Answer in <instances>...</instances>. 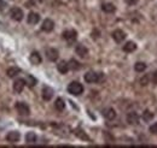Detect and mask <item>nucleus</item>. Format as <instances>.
<instances>
[{
    "label": "nucleus",
    "mask_w": 157,
    "mask_h": 148,
    "mask_svg": "<svg viewBox=\"0 0 157 148\" xmlns=\"http://www.w3.org/2000/svg\"><path fill=\"white\" fill-rule=\"evenodd\" d=\"M68 92L70 93L71 95H75V96H78L83 93V86L80 83V82H71L69 86H68Z\"/></svg>",
    "instance_id": "nucleus-1"
},
{
    "label": "nucleus",
    "mask_w": 157,
    "mask_h": 148,
    "mask_svg": "<svg viewBox=\"0 0 157 148\" xmlns=\"http://www.w3.org/2000/svg\"><path fill=\"white\" fill-rule=\"evenodd\" d=\"M100 77H101V74H97L94 71H88L86 72V75L83 76L85 81L87 83H96V82H99L100 81Z\"/></svg>",
    "instance_id": "nucleus-2"
},
{
    "label": "nucleus",
    "mask_w": 157,
    "mask_h": 148,
    "mask_svg": "<svg viewBox=\"0 0 157 148\" xmlns=\"http://www.w3.org/2000/svg\"><path fill=\"white\" fill-rule=\"evenodd\" d=\"M10 16L13 20L21 22L24 17V13H23V10L20 9V7H12L11 11H10Z\"/></svg>",
    "instance_id": "nucleus-3"
},
{
    "label": "nucleus",
    "mask_w": 157,
    "mask_h": 148,
    "mask_svg": "<svg viewBox=\"0 0 157 148\" xmlns=\"http://www.w3.org/2000/svg\"><path fill=\"white\" fill-rule=\"evenodd\" d=\"M16 110L21 116H28L30 113V109L25 102H16Z\"/></svg>",
    "instance_id": "nucleus-4"
},
{
    "label": "nucleus",
    "mask_w": 157,
    "mask_h": 148,
    "mask_svg": "<svg viewBox=\"0 0 157 148\" xmlns=\"http://www.w3.org/2000/svg\"><path fill=\"white\" fill-rule=\"evenodd\" d=\"M55 28V22L52 19L46 18L42 22V25H41V30L45 31V33H51Z\"/></svg>",
    "instance_id": "nucleus-5"
},
{
    "label": "nucleus",
    "mask_w": 157,
    "mask_h": 148,
    "mask_svg": "<svg viewBox=\"0 0 157 148\" xmlns=\"http://www.w3.org/2000/svg\"><path fill=\"white\" fill-rule=\"evenodd\" d=\"M53 89L51 88V87H48V86H45L44 88H42V92H41V96H42V99L45 100V101H50L52 98H53Z\"/></svg>",
    "instance_id": "nucleus-6"
},
{
    "label": "nucleus",
    "mask_w": 157,
    "mask_h": 148,
    "mask_svg": "<svg viewBox=\"0 0 157 148\" xmlns=\"http://www.w3.org/2000/svg\"><path fill=\"white\" fill-rule=\"evenodd\" d=\"M76 37H78V33L74 29H69V30H65L63 33V39L67 40L68 42H74L76 40Z\"/></svg>",
    "instance_id": "nucleus-7"
},
{
    "label": "nucleus",
    "mask_w": 157,
    "mask_h": 148,
    "mask_svg": "<svg viewBox=\"0 0 157 148\" xmlns=\"http://www.w3.org/2000/svg\"><path fill=\"white\" fill-rule=\"evenodd\" d=\"M45 53H46V58H47L50 61H56L59 57V52L56 48H52V47H51V48H47Z\"/></svg>",
    "instance_id": "nucleus-8"
},
{
    "label": "nucleus",
    "mask_w": 157,
    "mask_h": 148,
    "mask_svg": "<svg viewBox=\"0 0 157 148\" xmlns=\"http://www.w3.org/2000/svg\"><path fill=\"white\" fill-rule=\"evenodd\" d=\"M20 139H21V135L18 131H10V132H7V135H6V141H7V142H11V143L18 142Z\"/></svg>",
    "instance_id": "nucleus-9"
},
{
    "label": "nucleus",
    "mask_w": 157,
    "mask_h": 148,
    "mask_svg": "<svg viewBox=\"0 0 157 148\" xmlns=\"http://www.w3.org/2000/svg\"><path fill=\"white\" fill-rule=\"evenodd\" d=\"M111 36H113V39H114L115 42L120 43V42H122V41L126 39V33H124L123 30H121V29H116V30L113 33Z\"/></svg>",
    "instance_id": "nucleus-10"
},
{
    "label": "nucleus",
    "mask_w": 157,
    "mask_h": 148,
    "mask_svg": "<svg viewBox=\"0 0 157 148\" xmlns=\"http://www.w3.org/2000/svg\"><path fill=\"white\" fill-rule=\"evenodd\" d=\"M103 117L105 119H108V120H114L116 118V111L114 109H111V107H108V109H105L103 111Z\"/></svg>",
    "instance_id": "nucleus-11"
},
{
    "label": "nucleus",
    "mask_w": 157,
    "mask_h": 148,
    "mask_svg": "<svg viewBox=\"0 0 157 148\" xmlns=\"http://www.w3.org/2000/svg\"><path fill=\"white\" fill-rule=\"evenodd\" d=\"M127 123L131 125H137L139 123V116L136 112H129L127 114Z\"/></svg>",
    "instance_id": "nucleus-12"
},
{
    "label": "nucleus",
    "mask_w": 157,
    "mask_h": 148,
    "mask_svg": "<svg viewBox=\"0 0 157 148\" xmlns=\"http://www.w3.org/2000/svg\"><path fill=\"white\" fill-rule=\"evenodd\" d=\"M29 60H30V63H32L33 65H39V64H41V61H42V58H41L39 52L35 51V52H32V53H30Z\"/></svg>",
    "instance_id": "nucleus-13"
},
{
    "label": "nucleus",
    "mask_w": 157,
    "mask_h": 148,
    "mask_svg": "<svg viewBox=\"0 0 157 148\" xmlns=\"http://www.w3.org/2000/svg\"><path fill=\"white\" fill-rule=\"evenodd\" d=\"M24 87H25V81L22 80V78L16 80L15 83H13V91L16 93H22L23 89H24Z\"/></svg>",
    "instance_id": "nucleus-14"
},
{
    "label": "nucleus",
    "mask_w": 157,
    "mask_h": 148,
    "mask_svg": "<svg viewBox=\"0 0 157 148\" xmlns=\"http://www.w3.org/2000/svg\"><path fill=\"white\" fill-rule=\"evenodd\" d=\"M75 52H76V54H78V57H81V58H86L87 54H88V50H87V47L83 46V45H78L76 48H75Z\"/></svg>",
    "instance_id": "nucleus-15"
},
{
    "label": "nucleus",
    "mask_w": 157,
    "mask_h": 148,
    "mask_svg": "<svg viewBox=\"0 0 157 148\" xmlns=\"http://www.w3.org/2000/svg\"><path fill=\"white\" fill-rule=\"evenodd\" d=\"M27 20H28V23L29 24H38L40 22V15L39 13H36V12H30L29 15H28V17H27Z\"/></svg>",
    "instance_id": "nucleus-16"
},
{
    "label": "nucleus",
    "mask_w": 157,
    "mask_h": 148,
    "mask_svg": "<svg viewBox=\"0 0 157 148\" xmlns=\"http://www.w3.org/2000/svg\"><path fill=\"white\" fill-rule=\"evenodd\" d=\"M136 50H137V45H136V42H133V41H128V42H126L124 46H123V51L127 52V53H132V52H134Z\"/></svg>",
    "instance_id": "nucleus-17"
},
{
    "label": "nucleus",
    "mask_w": 157,
    "mask_h": 148,
    "mask_svg": "<svg viewBox=\"0 0 157 148\" xmlns=\"http://www.w3.org/2000/svg\"><path fill=\"white\" fill-rule=\"evenodd\" d=\"M57 70H58L60 74H67L69 71V64L65 60L59 61L58 65H57Z\"/></svg>",
    "instance_id": "nucleus-18"
},
{
    "label": "nucleus",
    "mask_w": 157,
    "mask_h": 148,
    "mask_svg": "<svg viewBox=\"0 0 157 148\" xmlns=\"http://www.w3.org/2000/svg\"><path fill=\"white\" fill-rule=\"evenodd\" d=\"M21 74V69L20 68H17V66H11V68H9L7 70H6V75L10 77V78H13V77H16L17 75Z\"/></svg>",
    "instance_id": "nucleus-19"
},
{
    "label": "nucleus",
    "mask_w": 157,
    "mask_h": 148,
    "mask_svg": "<svg viewBox=\"0 0 157 148\" xmlns=\"http://www.w3.org/2000/svg\"><path fill=\"white\" fill-rule=\"evenodd\" d=\"M101 10L105 12V13H114L116 11V7L114 4H110V2H106V4H103L101 5Z\"/></svg>",
    "instance_id": "nucleus-20"
},
{
    "label": "nucleus",
    "mask_w": 157,
    "mask_h": 148,
    "mask_svg": "<svg viewBox=\"0 0 157 148\" xmlns=\"http://www.w3.org/2000/svg\"><path fill=\"white\" fill-rule=\"evenodd\" d=\"M36 140H38V136H36L35 132L29 131V132L25 134V142H27V143H35Z\"/></svg>",
    "instance_id": "nucleus-21"
},
{
    "label": "nucleus",
    "mask_w": 157,
    "mask_h": 148,
    "mask_svg": "<svg viewBox=\"0 0 157 148\" xmlns=\"http://www.w3.org/2000/svg\"><path fill=\"white\" fill-rule=\"evenodd\" d=\"M24 81H25V84H27L28 87H30V88H33V87L36 84V82H38V81H36V78H35V77H33L32 75H27V77H25V80H24Z\"/></svg>",
    "instance_id": "nucleus-22"
},
{
    "label": "nucleus",
    "mask_w": 157,
    "mask_h": 148,
    "mask_svg": "<svg viewBox=\"0 0 157 148\" xmlns=\"http://www.w3.org/2000/svg\"><path fill=\"white\" fill-rule=\"evenodd\" d=\"M55 107H56V110H58V111H63V110L65 109V102H64V100H63L62 98H58V99H56V102H55Z\"/></svg>",
    "instance_id": "nucleus-23"
},
{
    "label": "nucleus",
    "mask_w": 157,
    "mask_h": 148,
    "mask_svg": "<svg viewBox=\"0 0 157 148\" xmlns=\"http://www.w3.org/2000/svg\"><path fill=\"white\" fill-rule=\"evenodd\" d=\"M154 117H155V114L151 111H149V110L144 111V113H143V119H144L145 122H151V120L154 119Z\"/></svg>",
    "instance_id": "nucleus-24"
},
{
    "label": "nucleus",
    "mask_w": 157,
    "mask_h": 148,
    "mask_svg": "<svg viewBox=\"0 0 157 148\" xmlns=\"http://www.w3.org/2000/svg\"><path fill=\"white\" fill-rule=\"evenodd\" d=\"M134 70H136L137 72H143V71H145V70H146V64L143 63V61H138V63H136V65H134Z\"/></svg>",
    "instance_id": "nucleus-25"
},
{
    "label": "nucleus",
    "mask_w": 157,
    "mask_h": 148,
    "mask_svg": "<svg viewBox=\"0 0 157 148\" xmlns=\"http://www.w3.org/2000/svg\"><path fill=\"white\" fill-rule=\"evenodd\" d=\"M68 64H69V69H71V70H78L81 68V64L75 59H71Z\"/></svg>",
    "instance_id": "nucleus-26"
},
{
    "label": "nucleus",
    "mask_w": 157,
    "mask_h": 148,
    "mask_svg": "<svg viewBox=\"0 0 157 148\" xmlns=\"http://www.w3.org/2000/svg\"><path fill=\"white\" fill-rule=\"evenodd\" d=\"M75 134H76V136H78L81 140H86V141H90V137L82 131V130H80V129H78L76 131H75Z\"/></svg>",
    "instance_id": "nucleus-27"
},
{
    "label": "nucleus",
    "mask_w": 157,
    "mask_h": 148,
    "mask_svg": "<svg viewBox=\"0 0 157 148\" xmlns=\"http://www.w3.org/2000/svg\"><path fill=\"white\" fill-rule=\"evenodd\" d=\"M149 81H150L149 75H144V76L140 78V84H141V86H147V84H149Z\"/></svg>",
    "instance_id": "nucleus-28"
},
{
    "label": "nucleus",
    "mask_w": 157,
    "mask_h": 148,
    "mask_svg": "<svg viewBox=\"0 0 157 148\" xmlns=\"http://www.w3.org/2000/svg\"><path fill=\"white\" fill-rule=\"evenodd\" d=\"M149 130H150V132L151 134H155V135H157V123H154L150 128H149Z\"/></svg>",
    "instance_id": "nucleus-29"
},
{
    "label": "nucleus",
    "mask_w": 157,
    "mask_h": 148,
    "mask_svg": "<svg viewBox=\"0 0 157 148\" xmlns=\"http://www.w3.org/2000/svg\"><path fill=\"white\" fill-rule=\"evenodd\" d=\"M151 80H152V83H155V84H157V71H156V72H154V74H152V77H151Z\"/></svg>",
    "instance_id": "nucleus-30"
},
{
    "label": "nucleus",
    "mask_w": 157,
    "mask_h": 148,
    "mask_svg": "<svg viewBox=\"0 0 157 148\" xmlns=\"http://www.w3.org/2000/svg\"><path fill=\"white\" fill-rule=\"evenodd\" d=\"M139 0H127V4L128 5H136Z\"/></svg>",
    "instance_id": "nucleus-31"
},
{
    "label": "nucleus",
    "mask_w": 157,
    "mask_h": 148,
    "mask_svg": "<svg viewBox=\"0 0 157 148\" xmlns=\"http://www.w3.org/2000/svg\"><path fill=\"white\" fill-rule=\"evenodd\" d=\"M5 6H6V2L4 0H0V10H2Z\"/></svg>",
    "instance_id": "nucleus-32"
}]
</instances>
